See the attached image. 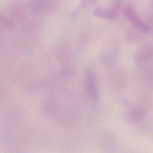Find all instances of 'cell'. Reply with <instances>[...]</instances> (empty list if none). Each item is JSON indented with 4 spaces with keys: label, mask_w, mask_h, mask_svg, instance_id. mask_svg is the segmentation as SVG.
<instances>
[{
    "label": "cell",
    "mask_w": 153,
    "mask_h": 153,
    "mask_svg": "<svg viewBox=\"0 0 153 153\" xmlns=\"http://www.w3.org/2000/svg\"><path fill=\"white\" fill-rule=\"evenodd\" d=\"M153 57V46L151 45H145L143 46L138 51L136 57L137 63L142 65L146 62H149Z\"/></svg>",
    "instance_id": "obj_1"
}]
</instances>
